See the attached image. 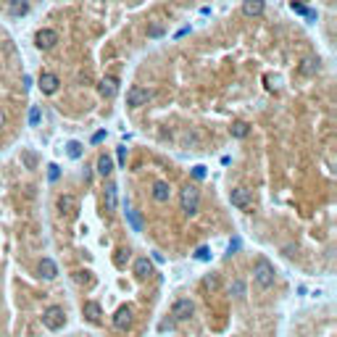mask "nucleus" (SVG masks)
I'll list each match as a JSON object with an SVG mask.
<instances>
[{"label":"nucleus","mask_w":337,"mask_h":337,"mask_svg":"<svg viewBox=\"0 0 337 337\" xmlns=\"http://www.w3.org/2000/svg\"><path fill=\"white\" fill-rule=\"evenodd\" d=\"M253 277H256V282H258V287H271L274 284V266L266 261V258H258L256 261V266H253Z\"/></svg>","instance_id":"f257e3e1"},{"label":"nucleus","mask_w":337,"mask_h":337,"mask_svg":"<svg viewBox=\"0 0 337 337\" xmlns=\"http://www.w3.org/2000/svg\"><path fill=\"white\" fill-rule=\"evenodd\" d=\"M179 206H182V211L187 213V216H192V213L200 208V192L195 190V187L187 185L182 190V195H179Z\"/></svg>","instance_id":"f03ea898"},{"label":"nucleus","mask_w":337,"mask_h":337,"mask_svg":"<svg viewBox=\"0 0 337 337\" xmlns=\"http://www.w3.org/2000/svg\"><path fill=\"white\" fill-rule=\"evenodd\" d=\"M63 321H66V314H63V308L61 306H50V308H45V314H42V324L48 329H61L63 327Z\"/></svg>","instance_id":"7ed1b4c3"},{"label":"nucleus","mask_w":337,"mask_h":337,"mask_svg":"<svg viewBox=\"0 0 337 337\" xmlns=\"http://www.w3.org/2000/svg\"><path fill=\"white\" fill-rule=\"evenodd\" d=\"M148 100H150V93H148L145 87H140V84L129 87V93H127V106L129 108H142V106H148Z\"/></svg>","instance_id":"20e7f679"},{"label":"nucleus","mask_w":337,"mask_h":337,"mask_svg":"<svg viewBox=\"0 0 337 337\" xmlns=\"http://www.w3.org/2000/svg\"><path fill=\"white\" fill-rule=\"evenodd\" d=\"M35 45L40 50H53L56 45H58V32L56 29H40L35 35Z\"/></svg>","instance_id":"39448f33"},{"label":"nucleus","mask_w":337,"mask_h":337,"mask_svg":"<svg viewBox=\"0 0 337 337\" xmlns=\"http://www.w3.org/2000/svg\"><path fill=\"white\" fill-rule=\"evenodd\" d=\"M192 311H195V306H192V300H187V298H182V300H177L174 303V308H171V316H174V321H187L192 316Z\"/></svg>","instance_id":"423d86ee"},{"label":"nucleus","mask_w":337,"mask_h":337,"mask_svg":"<svg viewBox=\"0 0 337 337\" xmlns=\"http://www.w3.org/2000/svg\"><path fill=\"white\" fill-rule=\"evenodd\" d=\"M229 200L237 208H250V192L245 190V187H235V190L229 192Z\"/></svg>","instance_id":"0eeeda50"},{"label":"nucleus","mask_w":337,"mask_h":337,"mask_svg":"<svg viewBox=\"0 0 337 337\" xmlns=\"http://www.w3.org/2000/svg\"><path fill=\"white\" fill-rule=\"evenodd\" d=\"M58 84H61V82H58L56 74H50V71H42V74H40V90L45 95H53L58 90Z\"/></svg>","instance_id":"6e6552de"},{"label":"nucleus","mask_w":337,"mask_h":337,"mask_svg":"<svg viewBox=\"0 0 337 337\" xmlns=\"http://www.w3.org/2000/svg\"><path fill=\"white\" fill-rule=\"evenodd\" d=\"M98 93L103 95V98H116V93H119V82L113 79V76H106V79H103L100 84H98Z\"/></svg>","instance_id":"1a4fd4ad"},{"label":"nucleus","mask_w":337,"mask_h":337,"mask_svg":"<svg viewBox=\"0 0 337 337\" xmlns=\"http://www.w3.org/2000/svg\"><path fill=\"white\" fill-rule=\"evenodd\" d=\"M129 324H132V308L121 306L119 311H116V316H113V327L116 329H127Z\"/></svg>","instance_id":"9d476101"},{"label":"nucleus","mask_w":337,"mask_h":337,"mask_svg":"<svg viewBox=\"0 0 337 337\" xmlns=\"http://www.w3.org/2000/svg\"><path fill=\"white\" fill-rule=\"evenodd\" d=\"M82 314L87 316V321H93V324H98L100 321V316H103V308H100V303H95V300H87L82 306Z\"/></svg>","instance_id":"9b49d317"},{"label":"nucleus","mask_w":337,"mask_h":337,"mask_svg":"<svg viewBox=\"0 0 337 337\" xmlns=\"http://www.w3.org/2000/svg\"><path fill=\"white\" fill-rule=\"evenodd\" d=\"M266 3L263 0H243V14L245 16H261Z\"/></svg>","instance_id":"f8f14e48"},{"label":"nucleus","mask_w":337,"mask_h":337,"mask_svg":"<svg viewBox=\"0 0 337 337\" xmlns=\"http://www.w3.org/2000/svg\"><path fill=\"white\" fill-rule=\"evenodd\" d=\"M40 277H45V280H56L58 277V266L53 258H42L40 261Z\"/></svg>","instance_id":"ddd939ff"},{"label":"nucleus","mask_w":337,"mask_h":337,"mask_svg":"<svg viewBox=\"0 0 337 337\" xmlns=\"http://www.w3.org/2000/svg\"><path fill=\"white\" fill-rule=\"evenodd\" d=\"M116 206H119V187L113 182L106 187V208L108 211H116Z\"/></svg>","instance_id":"4468645a"},{"label":"nucleus","mask_w":337,"mask_h":337,"mask_svg":"<svg viewBox=\"0 0 337 337\" xmlns=\"http://www.w3.org/2000/svg\"><path fill=\"white\" fill-rule=\"evenodd\" d=\"M134 274H137L140 280L150 277V274H153V263L148 261V258H137V261H134Z\"/></svg>","instance_id":"2eb2a0df"},{"label":"nucleus","mask_w":337,"mask_h":337,"mask_svg":"<svg viewBox=\"0 0 337 337\" xmlns=\"http://www.w3.org/2000/svg\"><path fill=\"white\" fill-rule=\"evenodd\" d=\"M27 11H29L27 0H11V3H8V14L11 16H24Z\"/></svg>","instance_id":"dca6fc26"},{"label":"nucleus","mask_w":337,"mask_h":337,"mask_svg":"<svg viewBox=\"0 0 337 337\" xmlns=\"http://www.w3.org/2000/svg\"><path fill=\"white\" fill-rule=\"evenodd\" d=\"M316 71H319V58H306V61L300 63V74L303 76H314Z\"/></svg>","instance_id":"f3484780"},{"label":"nucleus","mask_w":337,"mask_h":337,"mask_svg":"<svg viewBox=\"0 0 337 337\" xmlns=\"http://www.w3.org/2000/svg\"><path fill=\"white\" fill-rule=\"evenodd\" d=\"M168 192H171V190H168L166 182H155V185H153V198L158 200V203H166V200H168Z\"/></svg>","instance_id":"a211bd4d"},{"label":"nucleus","mask_w":337,"mask_h":337,"mask_svg":"<svg viewBox=\"0 0 337 337\" xmlns=\"http://www.w3.org/2000/svg\"><path fill=\"white\" fill-rule=\"evenodd\" d=\"M111 171H113V161H111V155H106V153H103L100 158H98V174L108 177Z\"/></svg>","instance_id":"6ab92c4d"},{"label":"nucleus","mask_w":337,"mask_h":337,"mask_svg":"<svg viewBox=\"0 0 337 337\" xmlns=\"http://www.w3.org/2000/svg\"><path fill=\"white\" fill-rule=\"evenodd\" d=\"M58 208H61L63 213H74V208H76L74 195H61V198H58Z\"/></svg>","instance_id":"aec40b11"},{"label":"nucleus","mask_w":337,"mask_h":337,"mask_svg":"<svg viewBox=\"0 0 337 337\" xmlns=\"http://www.w3.org/2000/svg\"><path fill=\"white\" fill-rule=\"evenodd\" d=\"M232 137H237V140H243L245 134H248V124H245V121H235V124H232Z\"/></svg>","instance_id":"412c9836"},{"label":"nucleus","mask_w":337,"mask_h":337,"mask_svg":"<svg viewBox=\"0 0 337 337\" xmlns=\"http://www.w3.org/2000/svg\"><path fill=\"white\" fill-rule=\"evenodd\" d=\"M40 121H42L40 106H32V108H29V127H40Z\"/></svg>","instance_id":"4be33fe9"},{"label":"nucleus","mask_w":337,"mask_h":337,"mask_svg":"<svg viewBox=\"0 0 337 337\" xmlns=\"http://www.w3.org/2000/svg\"><path fill=\"white\" fill-rule=\"evenodd\" d=\"M21 161H24V166H27V168H37V155L32 153V150H24L21 153Z\"/></svg>","instance_id":"5701e85b"},{"label":"nucleus","mask_w":337,"mask_h":337,"mask_svg":"<svg viewBox=\"0 0 337 337\" xmlns=\"http://www.w3.org/2000/svg\"><path fill=\"white\" fill-rule=\"evenodd\" d=\"M66 148H69V158H79V155H82V142L71 140Z\"/></svg>","instance_id":"b1692460"},{"label":"nucleus","mask_w":337,"mask_h":337,"mask_svg":"<svg viewBox=\"0 0 337 337\" xmlns=\"http://www.w3.org/2000/svg\"><path fill=\"white\" fill-rule=\"evenodd\" d=\"M127 219H129V222H132L134 232H140V229H142V224H140V216H137V213H134V211H127Z\"/></svg>","instance_id":"393cba45"},{"label":"nucleus","mask_w":337,"mask_h":337,"mask_svg":"<svg viewBox=\"0 0 337 337\" xmlns=\"http://www.w3.org/2000/svg\"><path fill=\"white\" fill-rule=\"evenodd\" d=\"M229 293H235L237 298H240V295H243V293H245V284H243V280H235V282H232V287H229Z\"/></svg>","instance_id":"a878e982"},{"label":"nucleus","mask_w":337,"mask_h":337,"mask_svg":"<svg viewBox=\"0 0 337 337\" xmlns=\"http://www.w3.org/2000/svg\"><path fill=\"white\" fill-rule=\"evenodd\" d=\"M164 35V27H161V24H153L150 29H148V37H161Z\"/></svg>","instance_id":"bb28decb"},{"label":"nucleus","mask_w":337,"mask_h":337,"mask_svg":"<svg viewBox=\"0 0 337 337\" xmlns=\"http://www.w3.org/2000/svg\"><path fill=\"white\" fill-rule=\"evenodd\" d=\"M195 258H198V261H208V258H211V253H208V248H198V253H195Z\"/></svg>","instance_id":"cd10ccee"},{"label":"nucleus","mask_w":337,"mask_h":337,"mask_svg":"<svg viewBox=\"0 0 337 337\" xmlns=\"http://www.w3.org/2000/svg\"><path fill=\"white\" fill-rule=\"evenodd\" d=\"M48 177H50V182H56V179H58V166L56 164L48 166Z\"/></svg>","instance_id":"c85d7f7f"},{"label":"nucleus","mask_w":337,"mask_h":337,"mask_svg":"<svg viewBox=\"0 0 337 337\" xmlns=\"http://www.w3.org/2000/svg\"><path fill=\"white\" fill-rule=\"evenodd\" d=\"M192 177H195V179H203V177H206V166H195V168H192Z\"/></svg>","instance_id":"c756f323"},{"label":"nucleus","mask_w":337,"mask_h":337,"mask_svg":"<svg viewBox=\"0 0 337 337\" xmlns=\"http://www.w3.org/2000/svg\"><path fill=\"white\" fill-rule=\"evenodd\" d=\"M90 271H76V282H90Z\"/></svg>","instance_id":"7c9ffc66"},{"label":"nucleus","mask_w":337,"mask_h":337,"mask_svg":"<svg viewBox=\"0 0 337 337\" xmlns=\"http://www.w3.org/2000/svg\"><path fill=\"white\" fill-rule=\"evenodd\" d=\"M216 284H219V280H216V277H206V287H216Z\"/></svg>","instance_id":"2f4dec72"},{"label":"nucleus","mask_w":337,"mask_h":337,"mask_svg":"<svg viewBox=\"0 0 337 337\" xmlns=\"http://www.w3.org/2000/svg\"><path fill=\"white\" fill-rule=\"evenodd\" d=\"M293 11H295V14H306V5H300V3H295V0H293Z\"/></svg>","instance_id":"473e14b6"},{"label":"nucleus","mask_w":337,"mask_h":337,"mask_svg":"<svg viewBox=\"0 0 337 337\" xmlns=\"http://www.w3.org/2000/svg\"><path fill=\"white\" fill-rule=\"evenodd\" d=\"M124 161H127V148H119V164L124 166Z\"/></svg>","instance_id":"72a5a7b5"},{"label":"nucleus","mask_w":337,"mask_h":337,"mask_svg":"<svg viewBox=\"0 0 337 337\" xmlns=\"http://www.w3.org/2000/svg\"><path fill=\"white\" fill-rule=\"evenodd\" d=\"M235 250H240V240H232V243H229V256H232Z\"/></svg>","instance_id":"f704fd0d"},{"label":"nucleus","mask_w":337,"mask_h":337,"mask_svg":"<svg viewBox=\"0 0 337 337\" xmlns=\"http://www.w3.org/2000/svg\"><path fill=\"white\" fill-rule=\"evenodd\" d=\"M3 124H5V113L0 111V127H3Z\"/></svg>","instance_id":"c9c22d12"}]
</instances>
